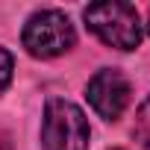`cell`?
<instances>
[{
  "label": "cell",
  "mask_w": 150,
  "mask_h": 150,
  "mask_svg": "<svg viewBox=\"0 0 150 150\" xmlns=\"http://www.w3.org/2000/svg\"><path fill=\"white\" fill-rule=\"evenodd\" d=\"M86 27L109 47L115 50H135L141 41V21L138 9L124 0H106V3H91L83 12Z\"/></svg>",
  "instance_id": "6da1fadb"
},
{
  "label": "cell",
  "mask_w": 150,
  "mask_h": 150,
  "mask_svg": "<svg viewBox=\"0 0 150 150\" xmlns=\"http://www.w3.org/2000/svg\"><path fill=\"white\" fill-rule=\"evenodd\" d=\"M135 138H138L144 147H150V97L141 103V109H138V115H135Z\"/></svg>",
  "instance_id": "5b68a950"
},
{
  "label": "cell",
  "mask_w": 150,
  "mask_h": 150,
  "mask_svg": "<svg viewBox=\"0 0 150 150\" xmlns=\"http://www.w3.org/2000/svg\"><path fill=\"white\" fill-rule=\"evenodd\" d=\"M88 118L86 112L65 97H50L44 103L41 147L44 150H88Z\"/></svg>",
  "instance_id": "7a4b0ae2"
},
{
  "label": "cell",
  "mask_w": 150,
  "mask_h": 150,
  "mask_svg": "<svg viewBox=\"0 0 150 150\" xmlns=\"http://www.w3.org/2000/svg\"><path fill=\"white\" fill-rule=\"evenodd\" d=\"M147 27H150V24H147Z\"/></svg>",
  "instance_id": "52a82bcc"
},
{
  "label": "cell",
  "mask_w": 150,
  "mask_h": 150,
  "mask_svg": "<svg viewBox=\"0 0 150 150\" xmlns=\"http://www.w3.org/2000/svg\"><path fill=\"white\" fill-rule=\"evenodd\" d=\"M129 94H132V86L118 68L97 71L86 86V97L103 121H118L129 106Z\"/></svg>",
  "instance_id": "277c9868"
},
{
  "label": "cell",
  "mask_w": 150,
  "mask_h": 150,
  "mask_svg": "<svg viewBox=\"0 0 150 150\" xmlns=\"http://www.w3.org/2000/svg\"><path fill=\"white\" fill-rule=\"evenodd\" d=\"M21 41L27 47L30 56L35 59H56L62 53H68L77 44V33L74 24L65 12L59 9H41L35 15H30V21L24 24Z\"/></svg>",
  "instance_id": "3957f363"
},
{
  "label": "cell",
  "mask_w": 150,
  "mask_h": 150,
  "mask_svg": "<svg viewBox=\"0 0 150 150\" xmlns=\"http://www.w3.org/2000/svg\"><path fill=\"white\" fill-rule=\"evenodd\" d=\"M12 71H15V59L6 47H0V91H6V86L12 83Z\"/></svg>",
  "instance_id": "8992f818"
}]
</instances>
